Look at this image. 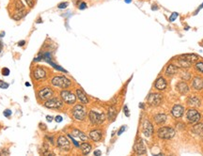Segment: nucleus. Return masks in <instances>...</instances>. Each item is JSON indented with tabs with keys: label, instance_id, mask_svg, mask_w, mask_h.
I'll use <instances>...</instances> for the list:
<instances>
[{
	"label": "nucleus",
	"instance_id": "obj_6",
	"mask_svg": "<svg viewBox=\"0 0 203 156\" xmlns=\"http://www.w3.org/2000/svg\"><path fill=\"white\" fill-rule=\"evenodd\" d=\"M60 97L65 104L70 105H73L76 101V96L73 94V92L69 91V90H62L60 92Z\"/></svg>",
	"mask_w": 203,
	"mask_h": 156
},
{
	"label": "nucleus",
	"instance_id": "obj_38",
	"mask_svg": "<svg viewBox=\"0 0 203 156\" xmlns=\"http://www.w3.org/2000/svg\"><path fill=\"white\" fill-rule=\"evenodd\" d=\"M26 2L27 3V5L30 7V8H32L33 6H34V0H26Z\"/></svg>",
	"mask_w": 203,
	"mask_h": 156
},
{
	"label": "nucleus",
	"instance_id": "obj_13",
	"mask_svg": "<svg viewBox=\"0 0 203 156\" xmlns=\"http://www.w3.org/2000/svg\"><path fill=\"white\" fill-rule=\"evenodd\" d=\"M46 74H47V73H46V71L42 67H37L34 70V72H33V76H34L35 79L38 80V81H41L42 79H45Z\"/></svg>",
	"mask_w": 203,
	"mask_h": 156
},
{
	"label": "nucleus",
	"instance_id": "obj_36",
	"mask_svg": "<svg viewBox=\"0 0 203 156\" xmlns=\"http://www.w3.org/2000/svg\"><path fill=\"white\" fill-rule=\"evenodd\" d=\"M78 8H79V10H84L87 8V4H86L85 2H79V6H78Z\"/></svg>",
	"mask_w": 203,
	"mask_h": 156
},
{
	"label": "nucleus",
	"instance_id": "obj_44",
	"mask_svg": "<svg viewBox=\"0 0 203 156\" xmlns=\"http://www.w3.org/2000/svg\"><path fill=\"white\" fill-rule=\"evenodd\" d=\"M25 44H26V42L25 41H21V42H18V45L19 46H23V45H25Z\"/></svg>",
	"mask_w": 203,
	"mask_h": 156
},
{
	"label": "nucleus",
	"instance_id": "obj_22",
	"mask_svg": "<svg viewBox=\"0 0 203 156\" xmlns=\"http://www.w3.org/2000/svg\"><path fill=\"white\" fill-rule=\"evenodd\" d=\"M187 105L193 107H198L200 105V100L197 96H191L187 100Z\"/></svg>",
	"mask_w": 203,
	"mask_h": 156
},
{
	"label": "nucleus",
	"instance_id": "obj_20",
	"mask_svg": "<svg viewBox=\"0 0 203 156\" xmlns=\"http://www.w3.org/2000/svg\"><path fill=\"white\" fill-rule=\"evenodd\" d=\"M135 151L137 154H144L146 153V148L145 145L142 141V139H138V141L136 143L135 146Z\"/></svg>",
	"mask_w": 203,
	"mask_h": 156
},
{
	"label": "nucleus",
	"instance_id": "obj_18",
	"mask_svg": "<svg viewBox=\"0 0 203 156\" xmlns=\"http://www.w3.org/2000/svg\"><path fill=\"white\" fill-rule=\"evenodd\" d=\"M89 137L93 140V141L98 142L103 137V133L101 130H93L89 132Z\"/></svg>",
	"mask_w": 203,
	"mask_h": 156
},
{
	"label": "nucleus",
	"instance_id": "obj_19",
	"mask_svg": "<svg viewBox=\"0 0 203 156\" xmlns=\"http://www.w3.org/2000/svg\"><path fill=\"white\" fill-rule=\"evenodd\" d=\"M76 97L82 104H84V105L89 104V99H88L87 95H86V93L82 89H76Z\"/></svg>",
	"mask_w": 203,
	"mask_h": 156
},
{
	"label": "nucleus",
	"instance_id": "obj_45",
	"mask_svg": "<svg viewBox=\"0 0 203 156\" xmlns=\"http://www.w3.org/2000/svg\"><path fill=\"white\" fill-rule=\"evenodd\" d=\"M0 154H1V155H2V154H9V151H6V150H3L1 152H0Z\"/></svg>",
	"mask_w": 203,
	"mask_h": 156
},
{
	"label": "nucleus",
	"instance_id": "obj_26",
	"mask_svg": "<svg viewBox=\"0 0 203 156\" xmlns=\"http://www.w3.org/2000/svg\"><path fill=\"white\" fill-rule=\"evenodd\" d=\"M80 148H81V150H82V152H83V154H89V152H90V151H91V145L90 144H89V143H83L81 146H80Z\"/></svg>",
	"mask_w": 203,
	"mask_h": 156
},
{
	"label": "nucleus",
	"instance_id": "obj_43",
	"mask_svg": "<svg viewBox=\"0 0 203 156\" xmlns=\"http://www.w3.org/2000/svg\"><path fill=\"white\" fill-rule=\"evenodd\" d=\"M124 112H125V115L128 117L129 116V113H128V108H127V106H124Z\"/></svg>",
	"mask_w": 203,
	"mask_h": 156
},
{
	"label": "nucleus",
	"instance_id": "obj_31",
	"mask_svg": "<svg viewBox=\"0 0 203 156\" xmlns=\"http://www.w3.org/2000/svg\"><path fill=\"white\" fill-rule=\"evenodd\" d=\"M195 68H196L197 71H198L199 73H203V62H198V63H196V65H195Z\"/></svg>",
	"mask_w": 203,
	"mask_h": 156
},
{
	"label": "nucleus",
	"instance_id": "obj_8",
	"mask_svg": "<svg viewBox=\"0 0 203 156\" xmlns=\"http://www.w3.org/2000/svg\"><path fill=\"white\" fill-rule=\"evenodd\" d=\"M57 145L59 148V150L63 151H69L71 150V143H70L68 138L64 136H58V138L57 140Z\"/></svg>",
	"mask_w": 203,
	"mask_h": 156
},
{
	"label": "nucleus",
	"instance_id": "obj_4",
	"mask_svg": "<svg viewBox=\"0 0 203 156\" xmlns=\"http://www.w3.org/2000/svg\"><path fill=\"white\" fill-rule=\"evenodd\" d=\"M89 118L93 125H100L105 120V116L104 113H98L94 110H91L89 112Z\"/></svg>",
	"mask_w": 203,
	"mask_h": 156
},
{
	"label": "nucleus",
	"instance_id": "obj_40",
	"mask_svg": "<svg viewBox=\"0 0 203 156\" xmlns=\"http://www.w3.org/2000/svg\"><path fill=\"white\" fill-rule=\"evenodd\" d=\"M177 16H178V13L177 12L173 13L172 15H171V17H170V21H174L177 18Z\"/></svg>",
	"mask_w": 203,
	"mask_h": 156
},
{
	"label": "nucleus",
	"instance_id": "obj_46",
	"mask_svg": "<svg viewBox=\"0 0 203 156\" xmlns=\"http://www.w3.org/2000/svg\"><path fill=\"white\" fill-rule=\"evenodd\" d=\"M94 154H95V155H101L102 152H101L100 151H94Z\"/></svg>",
	"mask_w": 203,
	"mask_h": 156
},
{
	"label": "nucleus",
	"instance_id": "obj_27",
	"mask_svg": "<svg viewBox=\"0 0 203 156\" xmlns=\"http://www.w3.org/2000/svg\"><path fill=\"white\" fill-rule=\"evenodd\" d=\"M15 11H16V12L26 11L25 6H24V4H23V2L21 1V0H16V1H15Z\"/></svg>",
	"mask_w": 203,
	"mask_h": 156
},
{
	"label": "nucleus",
	"instance_id": "obj_21",
	"mask_svg": "<svg viewBox=\"0 0 203 156\" xmlns=\"http://www.w3.org/2000/svg\"><path fill=\"white\" fill-rule=\"evenodd\" d=\"M153 120L157 125H162V124H164L167 121V117L165 114H157L153 117Z\"/></svg>",
	"mask_w": 203,
	"mask_h": 156
},
{
	"label": "nucleus",
	"instance_id": "obj_23",
	"mask_svg": "<svg viewBox=\"0 0 203 156\" xmlns=\"http://www.w3.org/2000/svg\"><path fill=\"white\" fill-rule=\"evenodd\" d=\"M178 73V67L175 64H169L167 66V68L166 69V74L167 76H173L174 74H176Z\"/></svg>",
	"mask_w": 203,
	"mask_h": 156
},
{
	"label": "nucleus",
	"instance_id": "obj_25",
	"mask_svg": "<svg viewBox=\"0 0 203 156\" xmlns=\"http://www.w3.org/2000/svg\"><path fill=\"white\" fill-rule=\"evenodd\" d=\"M116 116H117V109H116V107H114V106L109 107V109H108V113H107V118H108V120H115Z\"/></svg>",
	"mask_w": 203,
	"mask_h": 156
},
{
	"label": "nucleus",
	"instance_id": "obj_1",
	"mask_svg": "<svg viewBox=\"0 0 203 156\" xmlns=\"http://www.w3.org/2000/svg\"><path fill=\"white\" fill-rule=\"evenodd\" d=\"M198 59V57L194 54H185L183 56H180L176 58V63L178 66L183 69L190 68L193 63H195Z\"/></svg>",
	"mask_w": 203,
	"mask_h": 156
},
{
	"label": "nucleus",
	"instance_id": "obj_5",
	"mask_svg": "<svg viewBox=\"0 0 203 156\" xmlns=\"http://www.w3.org/2000/svg\"><path fill=\"white\" fill-rule=\"evenodd\" d=\"M157 136L162 139H170L175 136V130L171 127H162L157 131Z\"/></svg>",
	"mask_w": 203,
	"mask_h": 156
},
{
	"label": "nucleus",
	"instance_id": "obj_12",
	"mask_svg": "<svg viewBox=\"0 0 203 156\" xmlns=\"http://www.w3.org/2000/svg\"><path fill=\"white\" fill-rule=\"evenodd\" d=\"M184 113V107L183 105H176L171 109V115H172L175 119H180L182 118Z\"/></svg>",
	"mask_w": 203,
	"mask_h": 156
},
{
	"label": "nucleus",
	"instance_id": "obj_2",
	"mask_svg": "<svg viewBox=\"0 0 203 156\" xmlns=\"http://www.w3.org/2000/svg\"><path fill=\"white\" fill-rule=\"evenodd\" d=\"M51 83L54 87H57L62 89H68L72 86V81L65 76H55L51 80Z\"/></svg>",
	"mask_w": 203,
	"mask_h": 156
},
{
	"label": "nucleus",
	"instance_id": "obj_32",
	"mask_svg": "<svg viewBox=\"0 0 203 156\" xmlns=\"http://www.w3.org/2000/svg\"><path fill=\"white\" fill-rule=\"evenodd\" d=\"M42 59H43V53L41 52V53H39V54H38V56L34 58V62L41 61V60H42Z\"/></svg>",
	"mask_w": 203,
	"mask_h": 156
},
{
	"label": "nucleus",
	"instance_id": "obj_11",
	"mask_svg": "<svg viewBox=\"0 0 203 156\" xmlns=\"http://www.w3.org/2000/svg\"><path fill=\"white\" fill-rule=\"evenodd\" d=\"M53 94H54L53 89L49 87H45L38 92V97L40 100L43 101V100H48L52 98Z\"/></svg>",
	"mask_w": 203,
	"mask_h": 156
},
{
	"label": "nucleus",
	"instance_id": "obj_28",
	"mask_svg": "<svg viewBox=\"0 0 203 156\" xmlns=\"http://www.w3.org/2000/svg\"><path fill=\"white\" fill-rule=\"evenodd\" d=\"M193 131L196 133V134H198V136H203V124H198V125L194 126L193 128Z\"/></svg>",
	"mask_w": 203,
	"mask_h": 156
},
{
	"label": "nucleus",
	"instance_id": "obj_15",
	"mask_svg": "<svg viewBox=\"0 0 203 156\" xmlns=\"http://www.w3.org/2000/svg\"><path fill=\"white\" fill-rule=\"evenodd\" d=\"M154 88L158 90H165L167 88V83L165 80V78L159 77L154 83Z\"/></svg>",
	"mask_w": 203,
	"mask_h": 156
},
{
	"label": "nucleus",
	"instance_id": "obj_39",
	"mask_svg": "<svg viewBox=\"0 0 203 156\" xmlns=\"http://www.w3.org/2000/svg\"><path fill=\"white\" fill-rule=\"evenodd\" d=\"M62 120H63V119H62V117H61V116H57L56 118H55V120H56L57 122H61Z\"/></svg>",
	"mask_w": 203,
	"mask_h": 156
},
{
	"label": "nucleus",
	"instance_id": "obj_37",
	"mask_svg": "<svg viewBox=\"0 0 203 156\" xmlns=\"http://www.w3.org/2000/svg\"><path fill=\"white\" fill-rule=\"evenodd\" d=\"M3 114H4L5 117H7V118H8V117H10V116L11 115V111L10 110V109H7V110H5V111L3 112Z\"/></svg>",
	"mask_w": 203,
	"mask_h": 156
},
{
	"label": "nucleus",
	"instance_id": "obj_34",
	"mask_svg": "<svg viewBox=\"0 0 203 156\" xmlns=\"http://www.w3.org/2000/svg\"><path fill=\"white\" fill-rule=\"evenodd\" d=\"M2 74H3L4 76L10 75V70L8 69V68H3V69H2Z\"/></svg>",
	"mask_w": 203,
	"mask_h": 156
},
{
	"label": "nucleus",
	"instance_id": "obj_9",
	"mask_svg": "<svg viewBox=\"0 0 203 156\" xmlns=\"http://www.w3.org/2000/svg\"><path fill=\"white\" fill-rule=\"evenodd\" d=\"M186 120L190 123H196L200 120V114L196 109H189L186 112Z\"/></svg>",
	"mask_w": 203,
	"mask_h": 156
},
{
	"label": "nucleus",
	"instance_id": "obj_49",
	"mask_svg": "<svg viewBox=\"0 0 203 156\" xmlns=\"http://www.w3.org/2000/svg\"><path fill=\"white\" fill-rule=\"evenodd\" d=\"M26 86H27V87H29V86H30V84H29L28 82H27V83H26Z\"/></svg>",
	"mask_w": 203,
	"mask_h": 156
},
{
	"label": "nucleus",
	"instance_id": "obj_17",
	"mask_svg": "<svg viewBox=\"0 0 203 156\" xmlns=\"http://www.w3.org/2000/svg\"><path fill=\"white\" fill-rule=\"evenodd\" d=\"M176 89L183 95H186L187 93L189 92V87H188V85H187L186 83H184V82H179L177 84V86H176Z\"/></svg>",
	"mask_w": 203,
	"mask_h": 156
},
{
	"label": "nucleus",
	"instance_id": "obj_16",
	"mask_svg": "<svg viewBox=\"0 0 203 156\" xmlns=\"http://www.w3.org/2000/svg\"><path fill=\"white\" fill-rule=\"evenodd\" d=\"M192 88L195 90H202L203 89V78L197 76L193 79L192 82Z\"/></svg>",
	"mask_w": 203,
	"mask_h": 156
},
{
	"label": "nucleus",
	"instance_id": "obj_14",
	"mask_svg": "<svg viewBox=\"0 0 203 156\" xmlns=\"http://www.w3.org/2000/svg\"><path fill=\"white\" fill-rule=\"evenodd\" d=\"M142 131H143V134L148 137L152 136V134H153L152 124L149 120H145L144 123H143V126H142Z\"/></svg>",
	"mask_w": 203,
	"mask_h": 156
},
{
	"label": "nucleus",
	"instance_id": "obj_3",
	"mask_svg": "<svg viewBox=\"0 0 203 156\" xmlns=\"http://www.w3.org/2000/svg\"><path fill=\"white\" fill-rule=\"evenodd\" d=\"M72 115L73 118L76 120H84L87 116L86 108L81 105H77L72 109Z\"/></svg>",
	"mask_w": 203,
	"mask_h": 156
},
{
	"label": "nucleus",
	"instance_id": "obj_10",
	"mask_svg": "<svg viewBox=\"0 0 203 156\" xmlns=\"http://www.w3.org/2000/svg\"><path fill=\"white\" fill-rule=\"evenodd\" d=\"M163 101V96L160 93H151L150 96L148 97V104L151 106L159 105Z\"/></svg>",
	"mask_w": 203,
	"mask_h": 156
},
{
	"label": "nucleus",
	"instance_id": "obj_41",
	"mask_svg": "<svg viewBox=\"0 0 203 156\" xmlns=\"http://www.w3.org/2000/svg\"><path fill=\"white\" fill-rule=\"evenodd\" d=\"M125 129H126V127H125V126H122V127H121V128L120 129V131H119V133H118V135H119V136H120V135H121L122 133L124 132V130H125Z\"/></svg>",
	"mask_w": 203,
	"mask_h": 156
},
{
	"label": "nucleus",
	"instance_id": "obj_7",
	"mask_svg": "<svg viewBox=\"0 0 203 156\" xmlns=\"http://www.w3.org/2000/svg\"><path fill=\"white\" fill-rule=\"evenodd\" d=\"M44 106L49 109H59L63 106V103L58 98H50L44 103Z\"/></svg>",
	"mask_w": 203,
	"mask_h": 156
},
{
	"label": "nucleus",
	"instance_id": "obj_33",
	"mask_svg": "<svg viewBox=\"0 0 203 156\" xmlns=\"http://www.w3.org/2000/svg\"><path fill=\"white\" fill-rule=\"evenodd\" d=\"M0 88L6 89L9 88V84L6 83V82H4L3 80H0Z\"/></svg>",
	"mask_w": 203,
	"mask_h": 156
},
{
	"label": "nucleus",
	"instance_id": "obj_29",
	"mask_svg": "<svg viewBox=\"0 0 203 156\" xmlns=\"http://www.w3.org/2000/svg\"><path fill=\"white\" fill-rule=\"evenodd\" d=\"M26 14H27V11H19V12H15V14L13 15L12 17H13L14 20L19 21V20H21L23 17H24Z\"/></svg>",
	"mask_w": 203,
	"mask_h": 156
},
{
	"label": "nucleus",
	"instance_id": "obj_24",
	"mask_svg": "<svg viewBox=\"0 0 203 156\" xmlns=\"http://www.w3.org/2000/svg\"><path fill=\"white\" fill-rule=\"evenodd\" d=\"M73 137H77L78 139H80V141H86V140H88V136H86L83 132H81V131H79V130H76V129H74V130H73Z\"/></svg>",
	"mask_w": 203,
	"mask_h": 156
},
{
	"label": "nucleus",
	"instance_id": "obj_47",
	"mask_svg": "<svg viewBox=\"0 0 203 156\" xmlns=\"http://www.w3.org/2000/svg\"><path fill=\"white\" fill-rule=\"evenodd\" d=\"M1 50H2V43L0 42V52H1Z\"/></svg>",
	"mask_w": 203,
	"mask_h": 156
},
{
	"label": "nucleus",
	"instance_id": "obj_48",
	"mask_svg": "<svg viewBox=\"0 0 203 156\" xmlns=\"http://www.w3.org/2000/svg\"><path fill=\"white\" fill-rule=\"evenodd\" d=\"M131 1H132V0H125L126 3H131Z\"/></svg>",
	"mask_w": 203,
	"mask_h": 156
},
{
	"label": "nucleus",
	"instance_id": "obj_42",
	"mask_svg": "<svg viewBox=\"0 0 203 156\" xmlns=\"http://www.w3.org/2000/svg\"><path fill=\"white\" fill-rule=\"evenodd\" d=\"M46 120H47L48 122H51L53 120V117L52 116H46Z\"/></svg>",
	"mask_w": 203,
	"mask_h": 156
},
{
	"label": "nucleus",
	"instance_id": "obj_35",
	"mask_svg": "<svg viewBox=\"0 0 203 156\" xmlns=\"http://www.w3.org/2000/svg\"><path fill=\"white\" fill-rule=\"evenodd\" d=\"M67 7H68L67 2H62V3L58 4V9H66Z\"/></svg>",
	"mask_w": 203,
	"mask_h": 156
},
{
	"label": "nucleus",
	"instance_id": "obj_30",
	"mask_svg": "<svg viewBox=\"0 0 203 156\" xmlns=\"http://www.w3.org/2000/svg\"><path fill=\"white\" fill-rule=\"evenodd\" d=\"M46 62H47V63H49V64H51V66L54 67L56 70H58V71H60V72H62V73H67L66 70H64L63 68H61V67H59L58 65H57L56 63H55V62L52 61V59H49V60H47Z\"/></svg>",
	"mask_w": 203,
	"mask_h": 156
}]
</instances>
